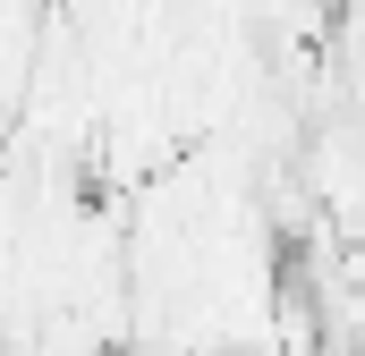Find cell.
<instances>
[{"mask_svg": "<svg viewBox=\"0 0 365 356\" xmlns=\"http://www.w3.org/2000/svg\"><path fill=\"white\" fill-rule=\"evenodd\" d=\"M323 9H340V0H323Z\"/></svg>", "mask_w": 365, "mask_h": 356, "instance_id": "obj_1", "label": "cell"}]
</instances>
